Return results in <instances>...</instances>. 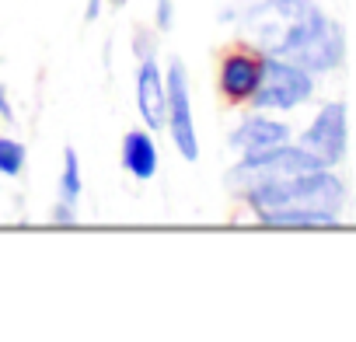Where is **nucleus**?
I'll list each match as a JSON object with an SVG mask.
<instances>
[{
	"mask_svg": "<svg viewBox=\"0 0 356 342\" xmlns=\"http://www.w3.org/2000/svg\"><path fill=\"white\" fill-rule=\"evenodd\" d=\"M290 140H293L290 122L269 119L266 112H252V115H245V119L231 129L227 147H231L238 157H252V154L276 150V147H283V143H290Z\"/></svg>",
	"mask_w": 356,
	"mask_h": 342,
	"instance_id": "8",
	"label": "nucleus"
},
{
	"mask_svg": "<svg viewBox=\"0 0 356 342\" xmlns=\"http://www.w3.org/2000/svg\"><path fill=\"white\" fill-rule=\"evenodd\" d=\"M311 98H314V74L307 67L283 56H266V74L252 98L259 112H290L307 105Z\"/></svg>",
	"mask_w": 356,
	"mask_h": 342,
	"instance_id": "4",
	"label": "nucleus"
},
{
	"mask_svg": "<svg viewBox=\"0 0 356 342\" xmlns=\"http://www.w3.org/2000/svg\"><path fill=\"white\" fill-rule=\"evenodd\" d=\"M84 193V179H81V157L74 147L63 150V171H60V206L53 213L56 224H70L77 220V203Z\"/></svg>",
	"mask_w": 356,
	"mask_h": 342,
	"instance_id": "11",
	"label": "nucleus"
},
{
	"mask_svg": "<svg viewBox=\"0 0 356 342\" xmlns=\"http://www.w3.org/2000/svg\"><path fill=\"white\" fill-rule=\"evenodd\" d=\"M307 168H321L307 150H300V143H283L276 150L266 154H252V157H238V164L227 171V189L238 196H248L259 186L269 182H283L290 175H300Z\"/></svg>",
	"mask_w": 356,
	"mask_h": 342,
	"instance_id": "3",
	"label": "nucleus"
},
{
	"mask_svg": "<svg viewBox=\"0 0 356 342\" xmlns=\"http://www.w3.org/2000/svg\"><path fill=\"white\" fill-rule=\"evenodd\" d=\"M171 22H175L171 0H161V4H157V28H161V32H168V28H171Z\"/></svg>",
	"mask_w": 356,
	"mask_h": 342,
	"instance_id": "13",
	"label": "nucleus"
},
{
	"mask_svg": "<svg viewBox=\"0 0 356 342\" xmlns=\"http://www.w3.org/2000/svg\"><path fill=\"white\" fill-rule=\"evenodd\" d=\"M133 88H136V112H140L143 126L150 133H157L168 122V77L161 74V63L150 53H143Z\"/></svg>",
	"mask_w": 356,
	"mask_h": 342,
	"instance_id": "9",
	"label": "nucleus"
},
{
	"mask_svg": "<svg viewBox=\"0 0 356 342\" xmlns=\"http://www.w3.org/2000/svg\"><path fill=\"white\" fill-rule=\"evenodd\" d=\"M168 133H171V143L178 150V157H186L189 164L200 161V136H196V115H193V88H189V74L186 67L171 60L168 70Z\"/></svg>",
	"mask_w": 356,
	"mask_h": 342,
	"instance_id": "6",
	"label": "nucleus"
},
{
	"mask_svg": "<svg viewBox=\"0 0 356 342\" xmlns=\"http://www.w3.org/2000/svg\"><path fill=\"white\" fill-rule=\"evenodd\" d=\"M0 115L11 119V105H8V98H4V88H0Z\"/></svg>",
	"mask_w": 356,
	"mask_h": 342,
	"instance_id": "14",
	"label": "nucleus"
},
{
	"mask_svg": "<svg viewBox=\"0 0 356 342\" xmlns=\"http://www.w3.org/2000/svg\"><path fill=\"white\" fill-rule=\"evenodd\" d=\"M98 8H102V0H91V8H88V18H98Z\"/></svg>",
	"mask_w": 356,
	"mask_h": 342,
	"instance_id": "15",
	"label": "nucleus"
},
{
	"mask_svg": "<svg viewBox=\"0 0 356 342\" xmlns=\"http://www.w3.org/2000/svg\"><path fill=\"white\" fill-rule=\"evenodd\" d=\"M157 164H161V154H157L154 133L150 129H129L122 136V168L136 182H150L157 175Z\"/></svg>",
	"mask_w": 356,
	"mask_h": 342,
	"instance_id": "10",
	"label": "nucleus"
},
{
	"mask_svg": "<svg viewBox=\"0 0 356 342\" xmlns=\"http://www.w3.org/2000/svg\"><path fill=\"white\" fill-rule=\"evenodd\" d=\"M25 168V143L22 140H11V136H0V175H22Z\"/></svg>",
	"mask_w": 356,
	"mask_h": 342,
	"instance_id": "12",
	"label": "nucleus"
},
{
	"mask_svg": "<svg viewBox=\"0 0 356 342\" xmlns=\"http://www.w3.org/2000/svg\"><path fill=\"white\" fill-rule=\"evenodd\" d=\"M248 206L259 224H269L276 213H328L342 217L346 210V182L335 175V168H307L300 175L283 182H269L252 189Z\"/></svg>",
	"mask_w": 356,
	"mask_h": 342,
	"instance_id": "2",
	"label": "nucleus"
},
{
	"mask_svg": "<svg viewBox=\"0 0 356 342\" xmlns=\"http://www.w3.org/2000/svg\"><path fill=\"white\" fill-rule=\"evenodd\" d=\"M245 42L266 56H283L307 67L314 77L328 74L346 56L339 22H332L314 0H259L241 18Z\"/></svg>",
	"mask_w": 356,
	"mask_h": 342,
	"instance_id": "1",
	"label": "nucleus"
},
{
	"mask_svg": "<svg viewBox=\"0 0 356 342\" xmlns=\"http://www.w3.org/2000/svg\"><path fill=\"white\" fill-rule=\"evenodd\" d=\"M300 150H307L321 168H339L346 161V147H349V108L346 101H325L311 126L297 136Z\"/></svg>",
	"mask_w": 356,
	"mask_h": 342,
	"instance_id": "5",
	"label": "nucleus"
},
{
	"mask_svg": "<svg viewBox=\"0 0 356 342\" xmlns=\"http://www.w3.org/2000/svg\"><path fill=\"white\" fill-rule=\"evenodd\" d=\"M262 74H266V53L252 42H241L220 56V67H217L220 95L234 105L252 101L259 84H262Z\"/></svg>",
	"mask_w": 356,
	"mask_h": 342,
	"instance_id": "7",
	"label": "nucleus"
}]
</instances>
